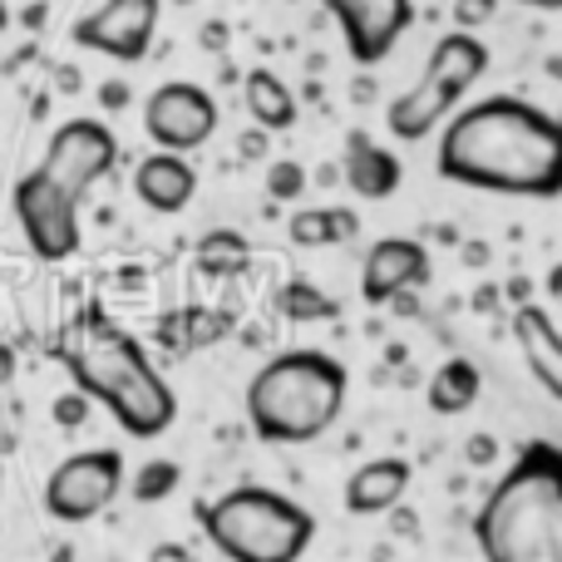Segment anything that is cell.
Returning a JSON list of instances; mask_svg holds the SVG:
<instances>
[{
  "label": "cell",
  "mask_w": 562,
  "mask_h": 562,
  "mask_svg": "<svg viewBox=\"0 0 562 562\" xmlns=\"http://www.w3.org/2000/svg\"><path fill=\"white\" fill-rule=\"evenodd\" d=\"M439 178L494 198H562V119L533 99L488 94L459 109L435 144Z\"/></svg>",
  "instance_id": "6da1fadb"
},
{
  "label": "cell",
  "mask_w": 562,
  "mask_h": 562,
  "mask_svg": "<svg viewBox=\"0 0 562 562\" xmlns=\"http://www.w3.org/2000/svg\"><path fill=\"white\" fill-rule=\"evenodd\" d=\"M55 360L75 380V390H85L89 400H99L114 415V425L128 439H158L173 429V385L158 375L144 340L119 326L99 301H89L85 311L65 321V330L55 336Z\"/></svg>",
  "instance_id": "7a4b0ae2"
},
{
  "label": "cell",
  "mask_w": 562,
  "mask_h": 562,
  "mask_svg": "<svg viewBox=\"0 0 562 562\" xmlns=\"http://www.w3.org/2000/svg\"><path fill=\"white\" fill-rule=\"evenodd\" d=\"M484 562H562V445L528 439L474 514Z\"/></svg>",
  "instance_id": "3957f363"
},
{
  "label": "cell",
  "mask_w": 562,
  "mask_h": 562,
  "mask_svg": "<svg viewBox=\"0 0 562 562\" xmlns=\"http://www.w3.org/2000/svg\"><path fill=\"white\" fill-rule=\"evenodd\" d=\"M350 375L330 350L296 346L272 356L247 380V425L262 445H311L340 419Z\"/></svg>",
  "instance_id": "277c9868"
},
{
  "label": "cell",
  "mask_w": 562,
  "mask_h": 562,
  "mask_svg": "<svg viewBox=\"0 0 562 562\" xmlns=\"http://www.w3.org/2000/svg\"><path fill=\"white\" fill-rule=\"evenodd\" d=\"M198 524L227 562H301L316 543V518L262 484H237L198 504Z\"/></svg>",
  "instance_id": "5b68a950"
},
{
  "label": "cell",
  "mask_w": 562,
  "mask_h": 562,
  "mask_svg": "<svg viewBox=\"0 0 562 562\" xmlns=\"http://www.w3.org/2000/svg\"><path fill=\"white\" fill-rule=\"evenodd\" d=\"M128 484V469L119 449H79L65 454L45 479V514L55 524H89L119 498Z\"/></svg>",
  "instance_id": "8992f818"
},
{
  "label": "cell",
  "mask_w": 562,
  "mask_h": 562,
  "mask_svg": "<svg viewBox=\"0 0 562 562\" xmlns=\"http://www.w3.org/2000/svg\"><path fill=\"white\" fill-rule=\"evenodd\" d=\"M10 203H15V223L40 262H69L79 252V243H85V233H79V198L65 193L45 168H30L15 183Z\"/></svg>",
  "instance_id": "52a82bcc"
},
{
  "label": "cell",
  "mask_w": 562,
  "mask_h": 562,
  "mask_svg": "<svg viewBox=\"0 0 562 562\" xmlns=\"http://www.w3.org/2000/svg\"><path fill=\"white\" fill-rule=\"evenodd\" d=\"M217 99L193 79H168L144 99V134L164 154H198L217 134Z\"/></svg>",
  "instance_id": "ba28073f"
},
{
  "label": "cell",
  "mask_w": 562,
  "mask_h": 562,
  "mask_svg": "<svg viewBox=\"0 0 562 562\" xmlns=\"http://www.w3.org/2000/svg\"><path fill=\"white\" fill-rule=\"evenodd\" d=\"M114 164H119V138L104 119H69V124H59L45 144V158H40V168L65 193H75L79 203H85V193L99 178L114 173Z\"/></svg>",
  "instance_id": "9c48e42d"
},
{
  "label": "cell",
  "mask_w": 562,
  "mask_h": 562,
  "mask_svg": "<svg viewBox=\"0 0 562 562\" xmlns=\"http://www.w3.org/2000/svg\"><path fill=\"white\" fill-rule=\"evenodd\" d=\"M158 15H164V0H104L69 25V40L119 65H138L154 49Z\"/></svg>",
  "instance_id": "30bf717a"
},
{
  "label": "cell",
  "mask_w": 562,
  "mask_h": 562,
  "mask_svg": "<svg viewBox=\"0 0 562 562\" xmlns=\"http://www.w3.org/2000/svg\"><path fill=\"white\" fill-rule=\"evenodd\" d=\"M356 65H380L415 25V0H326Z\"/></svg>",
  "instance_id": "8fae6325"
},
{
  "label": "cell",
  "mask_w": 562,
  "mask_h": 562,
  "mask_svg": "<svg viewBox=\"0 0 562 562\" xmlns=\"http://www.w3.org/2000/svg\"><path fill=\"white\" fill-rule=\"evenodd\" d=\"M429 247L419 237H380L370 243L366 262H360V301L366 306H390L405 291L429 286Z\"/></svg>",
  "instance_id": "7c38bea8"
},
{
  "label": "cell",
  "mask_w": 562,
  "mask_h": 562,
  "mask_svg": "<svg viewBox=\"0 0 562 562\" xmlns=\"http://www.w3.org/2000/svg\"><path fill=\"white\" fill-rule=\"evenodd\" d=\"M514 340L524 350V366L543 385V395H553L562 405V330H558L553 311L538 306V301L514 306Z\"/></svg>",
  "instance_id": "4fadbf2b"
},
{
  "label": "cell",
  "mask_w": 562,
  "mask_h": 562,
  "mask_svg": "<svg viewBox=\"0 0 562 562\" xmlns=\"http://www.w3.org/2000/svg\"><path fill=\"white\" fill-rule=\"evenodd\" d=\"M193 193H198V168L188 164L183 154H164V148H158V154H148L144 164L134 168V198L148 213L173 217L193 203Z\"/></svg>",
  "instance_id": "5bb4252c"
},
{
  "label": "cell",
  "mask_w": 562,
  "mask_h": 562,
  "mask_svg": "<svg viewBox=\"0 0 562 562\" xmlns=\"http://www.w3.org/2000/svg\"><path fill=\"white\" fill-rule=\"evenodd\" d=\"M459 104H464V99H454L445 85L419 75V85H409L405 94L385 109V128L400 144H419V138H429L435 128H445L449 119L459 114Z\"/></svg>",
  "instance_id": "9a60e30c"
},
{
  "label": "cell",
  "mask_w": 562,
  "mask_h": 562,
  "mask_svg": "<svg viewBox=\"0 0 562 562\" xmlns=\"http://www.w3.org/2000/svg\"><path fill=\"white\" fill-rule=\"evenodd\" d=\"M409 479H415L409 459H395V454L370 459V464H360L356 474L346 479V514H356V518L390 514V508L405 504Z\"/></svg>",
  "instance_id": "2e32d148"
},
{
  "label": "cell",
  "mask_w": 562,
  "mask_h": 562,
  "mask_svg": "<svg viewBox=\"0 0 562 562\" xmlns=\"http://www.w3.org/2000/svg\"><path fill=\"white\" fill-rule=\"evenodd\" d=\"M340 168H346V188L356 198H366V203H385V198L400 188V178H405L400 154H390L385 144H375L366 128H356V134L346 138Z\"/></svg>",
  "instance_id": "e0dca14e"
},
{
  "label": "cell",
  "mask_w": 562,
  "mask_h": 562,
  "mask_svg": "<svg viewBox=\"0 0 562 562\" xmlns=\"http://www.w3.org/2000/svg\"><path fill=\"white\" fill-rule=\"evenodd\" d=\"M484 75H488V45L474 30H449V35H439L425 59V79L445 85L454 99H464Z\"/></svg>",
  "instance_id": "ac0fdd59"
},
{
  "label": "cell",
  "mask_w": 562,
  "mask_h": 562,
  "mask_svg": "<svg viewBox=\"0 0 562 562\" xmlns=\"http://www.w3.org/2000/svg\"><path fill=\"white\" fill-rule=\"evenodd\" d=\"M243 104H247V114H252V124L267 128V134H286V128H296V114H301L291 85L267 65H257V69L243 75Z\"/></svg>",
  "instance_id": "d6986e66"
},
{
  "label": "cell",
  "mask_w": 562,
  "mask_h": 562,
  "mask_svg": "<svg viewBox=\"0 0 562 562\" xmlns=\"http://www.w3.org/2000/svg\"><path fill=\"white\" fill-rule=\"evenodd\" d=\"M479 390H484V375H479L474 360H469V356H449L445 366L429 375L425 400H429V409H435V415H464V409H474Z\"/></svg>",
  "instance_id": "ffe728a7"
},
{
  "label": "cell",
  "mask_w": 562,
  "mask_h": 562,
  "mask_svg": "<svg viewBox=\"0 0 562 562\" xmlns=\"http://www.w3.org/2000/svg\"><path fill=\"white\" fill-rule=\"evenodd\" d=\"M227 326H233V316L227 311H207V306H183V311H168L164 321H158V340H164L168 350H198V346H213V340L227 336Z\"/></svg>",
  "instance_id": "44dd1931"
},
{
  "label": "cell",
  "mask_w": 562,
  "mask_h": 562,
  "mask_svg": "<svg viewBox=\"0 0 562 562\" xmlns=\"http://www.w3.org/2000/svg\"><path fill=\"white\" fill-rule=\"evenodd\" d=\"M272 306L286 321H336L340 316V301L326 296V291H321L316 281H306V277L281 281V286L272 291Z\"/></svg>",
  "instance_id": "7402d4cb"
},
{
  "label": "cell",
  "mask_w": 562,
  "mask_h": 562,
  "mask_svg": "<svg viewBox=\"0 0 562 562\" xmlns=\"http://www.w3.org/2000/svg\"><path fill=\"white\" fill-rule=\"evenodd\" d=\"M247 262H252V243L243 233H233V227H213V233L198 237V267L207 277H233Z\"/></svg>",
  "instance_id": "603a6c76"
},
{
  "label": "cell",
  "mask_w": 562,
  "mask_h": 562,
  "mask_svg": "<svg viewBox=\"0 0 562 562\" xmlns=\"http://www.w3.org/2000/svg\"><path fill=\"white\" fill-rule=\"evenodd\" d=\"M291 247L311 252V247H340V227H336V207H301L286 223Z\"/></svg>",
  "instance_id": "cb8c5ba5"
},
{
  "label": "cell",
  "mask_w": 562,
  "mask_h": 562,
  "mask_svg": "<svg viewBox=\"0 0 562 562\" xmlns=\"http://www.w3.org/2000/svg\"><path fill=\"white\" fill-rule=\"evenodd\" d=\"M183 484V469H178V459H148L144 469H138L134 479H128V494L138 498V504H164L173 488Z\"/></svg>",
  "instance_id": "d4e9b609"
},
{
  "label": "cell",
  "mask_w": 562,
  "mask_h": 562,
  "mask_svg": "<svg viewBox=\"0 0 562 562\" xmlns=\"http://www.w3.org/2000/svg\"><path fill=\"white\" fill-rule=\"evenodd\" d=\"M306 188H311V173L296 158H277V164L267 168V193H272V203H296Z\"/></svg>",
  "instance_id": "484cf974"
},
{
  "label": "cell",
  "mask_w": 562,
  "mask_h": 562,
  "mask_svg": "<svg viewBox=\"0 0 562 562\" xmlns=\"http://www.w3.org/2000/svg\"><path fill=\"white\" fill-rule=\"evenodd\" d=\"M449 15H454V30H484L488 20L498 15V0H454V10H449Z\"/></svg>",
  "instance_id": "4316f807"
},
{
  "label": "cell",
  "mask_w": 562,
  "mask_h": 562,
  "mask_svg": "<svg viewBox=\"0 0 562 562\" xmlns=\"http://www.w3.org/2000/svg\"><path fill=\"white\" fill-rule=\"evenodd\" d=\"M49 409H55V425L59 429H79L89 419V395H85V390H65V395H59Z\"/></svg>",
  "instance_id": "83f0119b"
},
{
  "label": "cell",
  "mask_w": 562,
  "mask_h": 562,
  "mask_svg": "<svg viewBox=\"0 0 562 562\" xmlns=\"http://www.w3.org/2000/svg\"><path fill=\"white\" fill-rule=\"evenodd\" d=\"M267 144H272V134H267V128H247L243 138H237V154L247 158V164H257V158H267Z\"/></svg>",
  "instance_id": "f1b7e54d"
},
{
  "label": "cell",
  "mask_w": 562,
  "mask_h": 562,
  "mask_svg": "<svg viewBox=\"0 0 562 562\" xmlns=\"http://www.w3.org/2000/svg\"><path fill=\"white\" fill-rule=\"evenodd\" d=\"M227 35H233V30H227V20H207L203 35H198V45H203L207 55H223V49H227Z\"/></svg>",
  "instance_id": "f546056e"
},
{
  "label": "cell",
  "mask_w": 562,
  "mask_h": 562,
  "mask_svg": "<svg viewBox=\"0 0 562 562\" xmlns=\"http://www.w3.org/2000/svg\"><path fill=\"white\" fill-rule=\"evenodd\" d=\"M464 454H469V464H494V454H498L494 435H474V439L464 445Z\"/></svg>",
  "instance_id": "4dcf8cb0"
},
{
  "label": "cell",
  "mask_w": 562,
  "mask_h": 562,
  "mask_svg": "<svg viewBox=\"0 0 562 562\" xmlns=\"http://www.w3.org/2000/svg\"><path fill=\"white\" fill-rule=\"evenodd\" d=\"M99 104H104V114L124 109V104H128V85H124V79H109V85L99 89Z\"/></svg>",
  "instance_id": "1f68e13d"
},
{
  "label": "cell",
  "mask_w": 562,
  "mask_h": 562,
  "mask_svg": "<svg viewBox=\"0 0 562 562\" xmlns=\"http://www.w3.org/2000/svg\"><path fill=\"white\" fill-rule=\"evenodd\" d=\"M148 562H193V553H188L183 543H158L154 553H148Z\"/></svg>",
  "instance_id": "d6a6232c"
},
{
  "label": "cell",
  "mask_w": 562,
  "mask_h": 562,
  "mask_svg": "<svg viewBox=\"0 0 562 562\" xmlns=\"http://www.w3.org/2000/svg\"><path fill=\"white\" fill-rule=\"evenodd\" d=\"M45 20H49V5H45V0H35V5L20 10V25H25V30H45Z\"/></svg>",
  "instance_id": "836d02e7"
},
{
  "label": "cell",
  "mask_w": 562,
  "mask_h": 562,
  "mask_svg": "<svg viewBox=\"0 0 562 562\" xmlns=\"http://www.w3.org/2000/svg\"><path fill=\"white\" fill-rule=\"evenodd\" d=\"M55 75H59V79H55V85H59V89H65V94H75V89H79V85H85V79H79V69H75V65H59V69H55Z\"/></svg>",
  "instance_id": "e575fe53"
},
{
  "label": "cell",
  "mask_w": 562,
  "mask_h": 562,
  "mask_svg": "<svg viewBox=\"0 0 562 562\" xmlns=\"http://www.w3.org/2000/svg\"><path fill=\"white\" fill-rule=\"evenodd\" d=\"M390 306H395V316H419V291H405V296H395Z\"/></svg>",
  "instance_id": "d590c367"
},
{
  "label": "cell",
  "mask_w": 562,
  "mask_h": 562,
  "mask_svg": "<svg viewBox=\"0 0 562 562\" xmlns=\"http://www.w3.org/2000/svg\"><path fill=\"white\" fill-rule=\"evenodd\" d=\"M464 262H469V267H484V262H488V247H484V243H469V247H464Z\"/></svg>",
  "instance_id": "8d00e7d4"
},
{
  "label": "cell",
  "mask_w": 562,
  "mask_h": 562,
  "mask_svg": "<svg viewBox=\"0 0 562 562\" xmlns=\"http://www.w3.org/2000/svg\"><path fill=\"white\" fill-rule=\"evenodd\" d=\"M518 5H528V10H562V0H518Z\"/></svg>",
  "instance_id": "74e56055"
},
{
  "label": "cell",
  "mask_w": 562,
  "mask_h": 562,
  "mask_svg": "<svg viewBox=\"0 0 562 562\" xmlns=\"http://www.w3.org/2000/svg\"><path fill=\"white\" fill-rule=\"evenodd\" d=\"M548 69H553V79H562V59H548Z\"/></svg>",
  "instance_id": "f35d334b"
},
{
  "label": "cell",
  "mask_w": 562,
  "mask_h": 562,
  "mask_svg": "<svg viewBox=\"0 0 562 562\" xmlns=\"http://www.w3.org/2000/svg\"><path fill=\"white\" fill-rule=\"evenodd\" d=\"M173 5H193V0H173Z\"/></svg>",
  "instance_id": "ab89813d"
}]
</instances>
